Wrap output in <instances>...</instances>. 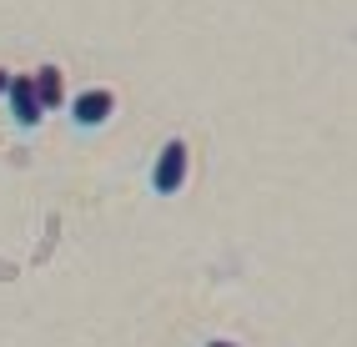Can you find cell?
Instances as JSON below:
<instances>
[{"instance_id":"cell-1","label":"cell","mask_w":357,"mask_h":347,"mask_svg":"<svg viewBox=\"0 0 357 347\" xmlns=\"http://www.w3.org/2000/svg\"><path fill=\"white\" fill-rule=\"evenodd\" d=\"M186 171H192V151H186L181 136H172V141L156 151V161H151V192L156 196H176L186 187Z\"/></svg>"},{"instance_id":"cell-2","label":"cell","mask_w":357,"mask_h":347,"mask_svg":"<svg viewBox=\"0 0 357 347\" xmlns=\"http://www.w3.org/2000/svg\"><path fill=\"white\" fill-rule=\"evenodd\" d=\"M70 126L76 131H101L111 116H116V91L111 86H86L81 96H70Z\"/></svg>"},{"instance_id":"cell-3","label":"cell","mask_w":357,"mask_h":347,"mask_svg":"<svg viewBox=\"0 0 357 347\" xmlns=\"http://www.w3.org/2000/svg\"><path fill=\"white\" fill-rule=\"evenodd\" d=\"M6 101H10V116H15L20 131H36V126L45 121V106H40V96H36V76H10Z\"/></svg>"},{"instance_id":"cell-4","label":"cell","mask_w":357,"mask_h":347,"mask_svg":"<svg viewBox=\"0 0 357 347\" xmlns=\"http://www.w3.org/2000/svg\"><path fill=\"white\" fill-rule=\"evenodd\" d=\"M31 76H36V96H40V106H45V111H66V106H70L61 65H40V71H31Z\"/></svg>"},{"instance_id":"cell-5","label":"cell","mask_w":357,"mask_h":347,"mask_svg":"<svg viewBox=\"0 0 357 347\" xmlns=\"http://www.w3.org/2000/svg\"><path fill=\"white\" fill-rule=\"evenodd\" d=\"M202 347H242V342H227V337H211V342H202Z\"/></svg>"},{"instance_id":"cell-6","label":"cell","mask_w":357,"mask_h":347,"mask_svg":"<svg viewBox=\"0 0 357 347\" xmlns=\"http://www.w3.org/2000/svg\"><path fill=\"white\" fill-rule=\"evenodd\" d=\"M6 91H10V71L0 65V96H6Z\"/></svg>"}]
</instances>
